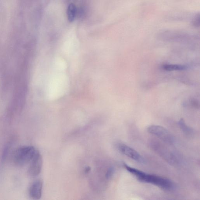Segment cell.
I'll return each mask as SVG.
<instances>
[{
    "label": "cell",
    "instance_id": "cell-7",
    "mask_svg": "<svg viewBox=\"0 0 200 200\" xmlns=\"http://www.w3.org/2000/svg\"><path fill=\"white\" fill-rule=\"evenodd\" d=\"M30 162L29 169V175L32 176H38L41 172L43 165L42 156L38 151Z\"/></svg>",
    "mask_w": 200,
    "mask_h": 200
},
{
    "label": "cell",
    "instance_id": "cell-6",
    "mask_svg": "<svg viewBox=\"0 0 200 200\" xmlns=\"http://www.w3.org/2000/svg\"><path fill=\"white\" fill-rule=\"evenodd\" d=\"M117 147L119 151L128 157L139 163H145V160L143 157L133 148L122 143H118Z\"/></svg>",
    "mask_w": 200,
    "mask_h": 200
},
{
    "label": "cell",
    "instance_id": "cell-3",
    "mask_svg": "<svg viewBox=\"0 0 200 200\" xmlns=\"http://www.w3.org/2000/svg\"><path fill=\"white\" fill-rule=\"evenodd\" d=\"M37 151L34 147L23 146L18 148L14 152L13 159L17 165L22 166L30 162Z\"/></svg>",
    "mask_w": 200,
    "mask_h": 200
},
{
    "label": "cell",
    "instance_id": "cell-12",
    "mask_svg": "<svg viewBox=\"0 0 200 200\" xmlns=\"http://www.w3.org/2000/svg\"><path fill=\"white\" fill-rule=\"evenodd\" d=\"M162 68L166 71H172L185 70L186 69L187 67L185 65H179L165 64L163 66Z\"/></svg>",
    "mask_w": 200,
    "mask_h": 200
},
{
    "label": "cell",
    "instance_id": "cell-11",
    "mask_svg": "<svg viewBox=\"0 0 200 200\" xmlns=\"http://www.w3.org/2000/svg\"><path fill=\"white\" fill-rule=\"evenodd\" d=\"M76 6L73 4H70L67 8V15L68 19L70 22H73L75 18L76 14Z\"/></svg>",
    "mask_w": 200,
    "mask_h": 200
},
{
    "label": "cell",
    "instance_id": "cell-1",
    "mask_svg": "<svg viewBox=\"0 0 200 200\" xmlns=\"http://www.w3.org/2000/svg\"><path fill=\"white\" fill-rule=\"evenodd\" d=\"M127 171L140 182L152 184L162 190L166 191L172 190L175 187L174 182L171 180L156 175L146 173L126 163L123 164Z\"/></svg>",
    "mask_w": 200,
    "mask_h": 200
},
{
    "label": "cell",
    "instance_id": "cell-16",
    "mask_svg": "<svg viewBox=\"0 0 200 200\" xmlns=\"http://www.w3.org/2000/svg\"><path fill=\"white\" fill-rule=\"evenodd\" d=\"M90 169H89V167L86 168L85 172H89V171H90Z\"/></svg>",
    "mask_w": 200,
    "mask_h": 200
},
{
    "label": "cell",
    "instance_id": "cell-13",
    "mask_svg": "<svg viewBox=\"0 0 200 200\" xmlns=\"http://www.w3.org/2000/svg\"><path fill=\"white\" fill-rule=\"evenodd\" d=\"M115 169L113 167H111L108 170L106 175V178L108 179H111L112 177L114 175Z\"/></svg>",
    "mask_w": 200,
    "mask_h": 200
},
{
    "label": "cell",
    "instance_id": "cell-2",
    "mask_svg": "<svg viewBox=\"0 0 200 200\" xmlns=\"http://www.w3.org/2000/svg\"><path fill=\"white\" fill-rule=\"evenodd\" d=\"M55 71L50 77L47 86V96L50 100H57L64 96L69 85L68 77L64 72Z\"/></svg>",
    "mask_w": 200,
    "mask_h": 200
},
{
    "label": "cell",
    "instance_id": "cell-4",
    "mask_svg": "<svg viewBox=\"0 0 200 200\" xmlns=\"http://www.w3.org/2000/svg\"><path fill=\"white\" fill-rule=\"evenodd\" d=\"M152 147L156 153L169 164L177 166L180 163L179 157L178 155L164 145L158 142H153L152 143Z\"/></svg>",
    "mask_w": 200,
    "mask_h": 200
},
{
    "label": "cell",
    "instance_id": "cell-15",
    "mask_svg": "<svg viewBox=\"0 0 200 200\" xmlns=\"http://www.w3.org/2000/svg\"><path fill=\"white\" fill-rule=\"evenodd\" d=\"M193 25L196 27H199L200 24V15L199 14L198 15H197L196 17H195L194 20Z\"/></svg>",
    "mask_w": 200,
    "mask_h": 200
},
{
    "label": "cell",
    "instance_id": "cell-10",
    "mask_svg": "<svg viewBox=\"0 0 200 200\" xmlns=\"http://www.w3.org/2000/svg\"><path fill=\"white\" fill-rule=\"evenodd\" d=\"M178 124L181 130L185 135L188 136H191L194 135L193 129L186 124L183 119H181L179 120Z\"/></svg>",
    "mask_w": 200,
    "mask_h": 200
},
{
    "label": "cell",
    "instance_id": "cell-8",
    "mask_svg": "<svg viewBox=\"0 0 200 200\" xmlns=\"http://www.w3.org/2000/svg\"><path fill=\"white\" fill-rule=\"evenodd\" d=\"M42 181L37 180L32 184L29 190L30 197L34 200L40 199L42 195Z\"/></svg>",
    "mask_w": 200,
    "mask_h": 200
},
{
    "label": "cell",
    "instance_id": "cell-5",
    "mask_svg": "<svg viewBox=\"0 0 200 200\" xmlns=\"http://www.w3.org/2000/svg\"><path fill=\"white\" fill-rule=\"evenodd\" d=\"M147 131L149 133L155 135L168 144L172 145L175 143V137L169 131L163 127L152 125L148 127Z\"/></svg>",
    "mask_w": 200,
    "mask_h": 200
},
{
    "label": "cell",
    "instance_id": "cell-9",
    "mask_svg": "<svg viewBox=\"0 0 200 200\" xmlns=\"http://www.w3.org/2000/svg\"><path fill=\"white\" fill-rule=\"evenodd\" d=\"M54 68L56 71L64 72L67 69V63L63 59L58 57L54 61Z\"/></svg>",
    "mask_w": 200,
    "mask_h": 200
},
{
    "label": "cell",
    "instance_id": "cell-14",
    "mask_svg": "<svg viewBox=\"0 0 200 200\" xmlns=\"http://www.w3.org/2000/svg\"><path fill=\"white\" fill-rule=\"evenodd\" d=\"M8 147H6L5 149H4L3 152L2 156V161L3 162L5 160L7 156H8L9 149Z\"/></svg>",
    "mask_w": 200,
    "mask_h": 200
}]
</instances>
